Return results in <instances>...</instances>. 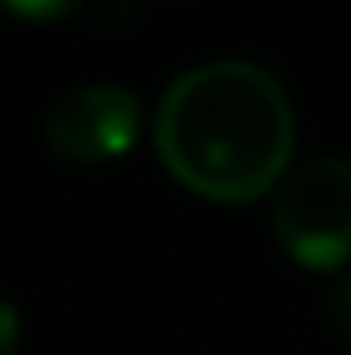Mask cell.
Returning a JSON list of instances; mask_svg holds the SVG:
<instances>
[{
  "instance_id": "obj_1",
  "label": "cell",
  "mask_w": 351,
  "mask_h": 355,
  "mask_svg": "<svg viewBox=\"0 0 351 355\" xmlns=\"http://www.w3.org/2000/svg\"><path fill=\"white\" fill-rule=\"evenodd\" d=\"M289 90L248 59H212L180 72L153 117L162 166L212 202H252L293 171Z\"/></svg>"
},
{
  "instance_id": "obj_2",
  "label": "cell",
  "mask_w": 351,
  "mask_h": 355,
  "mask_svg": "<svg viewBox=\"0 0 351 355\" xmlns=\"http://www.w3.org/2000/svg\"><path fill=\"white\" fill-rule=\"evenodd\" d=\"M271 225L280 248L307 270H338L351 261V162L307 157L275 189Z\"/></svg>"
},
{
  "instance_id": "obj_3",
  "label": "cell",
  "mask_w": 351,
  "mask_h": 355,
  "mask_svg": "<svg viewBox=\"0 0 351 355\" xmlns=\"http://www.w3.org/2000/svg\"><path fill=\"white\" fill-rule=\"evenodd\" d=\"M144 130V104L126 86L95 81L45 113V144L68 162H108L135 148Z\"/></svg>"
},
{
  "instance_id": "obj_4",
  "label": "cell",
  "mask_w": 351,
  "mask_h": 355,
  "mask_svg": "<svg viewBox=\"0 0 351 355\" xmlns=\"http://www.w3.org/2000/svg\"><path fill=\"white\" fill-rule=\"evenodd\" d=\"M325 320H329V329H334L343 342H351V275H343L325 293Z\"/></svg>"
},
{
  "instance_id": "obj_5",
  "label": "cell",
  "mask_w": 351,
  "mask_h": 355,
  "mask_svg": "<svg viewBox=\"0 0 351 355\" xmlns=\"http://www.w3.org/2000/svg\"><path fill=\"white\" fill-rule=\"evenodd\" d=\"M18 333H23V324H18V306L0 297V355L18 351Z\"/></svg>"
},
{
  "instance_id": "obj_6",
  "label": "cell",
  "mask_w": 351,
  "mask_h": 355,
  "mask_svg": "<svg viewBox=\"0 0 351 355\" xmlns=\"http://www.w3.org/2000/svg\"><path fill=\"white\" fill-rule=\"evenodd\" d=\"M5 14H18V18H63V14H72V5H0Z\"/></svg>"
}]
</instances>
